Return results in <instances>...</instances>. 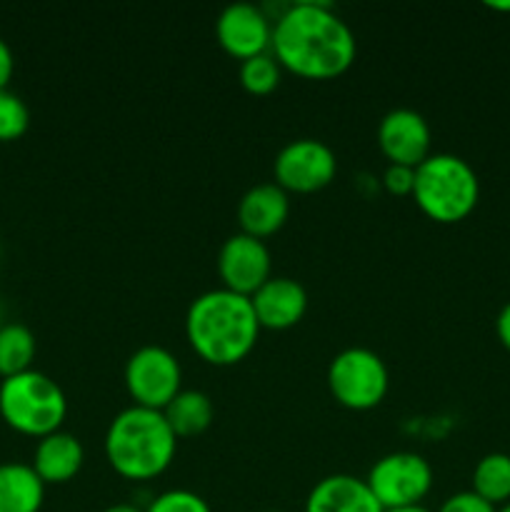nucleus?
<instances>
[{
    "instance_id": "f257e3e1",
    "label": "nucleus",
    "mask_w": 510,
    "mask_h": 512,
    "mask_svg": "<svg viewBox=\"0 0 510 512\" xmlns=\"http://www.w3.org/2000/svg\"><path fill=\"white\" fill-rule=\"evenodd\" d=\"M280 68L308 80H330L353 65L358 43L330 5L300 0L278 15L270 38Z\"/></svg>"
},
{
    "instance_id": "f03ea898",
    "label": "nucleus",
    "mask_w": 510,
    "mask_h": 512,
    "mask_svg": "<svg viewBox=\"0 0 510 512\" xmlns=\"http://www.w3.org/2000/svg\"><path fill=\"white\" fill-rule=\"evenodd\" d=\"M260 335V323L250 298L228 288L198 295L185 315L190 348L210 365H235L248 358Z\"/></svg>"
},
{
    "instance_id": "7ed1b4c3",
    "label": "nucleus",
    "mask_w": 510,
    "mask_h": 512,
    "mask_svg": "<svg viewBox=\"0 0 510 512\" xmlns=\"http://www.w3.org/2000/svg\"><path fill=\"white\" fill-rule=\"evenodd\" d=\"M178 453V438L163 410H120L105 433V458L125 480H153L170 468Z\"/></svg>"
},
{
    "instance_id": "20e7f679",
    "label": "nucleus",
    "mask_w": 510,
    "mask_h": 512,
    "mask_svg": "<svg viewBox=\"0 0 510 512\" xmlns=\"http://www.w3.org/2000/svg\"><path fill=\"white\" fill-rule=\"evenodd\" d=\"M480 198L478 173L453 153H430L415 168L413 200L435 223H458L475 210Z\"/></svg>"
},
{
    "instance_id": "39448f33",
    "label": "nucleus",
    "mask_w": 510,
    "mask_h": 512,
    "mask_svg": "<svg viewBox=\"0 0 510 512\" xmlns=\"http://www.w3.org/2000/svg\"><path fill=\"white\" fill-rule=\"evenodd\" d=\"M68 400L63 388L40 370L10 375L0 383V415L10 428L33 438H45L63 425Z\"/></svg>"
},
{
    "instance_id": "423d86ee",
    "label": "nucleus",
    "mask_w": 510,
    "mask_h": 512,
    "mask_svg": "<svg viewBox=\"0 0 510 512\" xmlns=\"http://www.w3.org/2000/svg\"><path fill=\"white\" fill-rule=\"evenodd\" d=\"M328 388L348 410H370L388 393V368L375 350L345 348L330 360Z\"/></svg>"
},
{
    "instance_id": "0eeeda50",
    "label": "nucleus",
    "mask_w": 510,
    "mask_h": 512,
    "mask_svg": "<svg viewBox=\"0 0 510 512\" xmlns=\"http://www.w3.org/2000/svg\"><path fill=\"white\" fill-rule=\"evenodd\" d=\"M365 483L383 510L423 505V498L433 488V468L423 455L400 450V453L383 455L370 468Z\"/></svg>"
},
{
    "instance_id": "6e6552de",
    "label": "nucleus",
    "mask_w": 510,
    "mask_h": 512,
    "mask_svg": "<svg viewBox=\"0 0 510 512\" xmlns=\"http://www.w3.org/2000/svg\"><path fill=\"white\" fill-rule=\"evenodd\" d=\"M183 370L175 355L160 345H143L125 363V388L135 405L165 410L180 393Z\"/></svg>"
},
{
    "instance_id": "1a4fd4ad",
    "label": "nucleus",
    "mask_w": 510,
    "mask_h": 512,
    "mask_svg": "<svg viewBox=\"0 0 510 512\" xmlns=\"http://www.w3.org/2000/svg\"><path fill=\"white\" fill-rule=\"evenodd\" d=\"M335 173H338V158H335L333 148L315 138L290 140L288 145L280 148L273 163L275 183L285 193L323 190L325 185L333 183Z\"/></svg>"
},
{
    "instance_id": "9d476101",
    "label": "nucleus",
    "mask_w": 510,
    "mask_h": 512,
    "mask_svg": "<svg viewBox=\"0 0 510 512\" xmlns=\"http://www.w3.org/2000/svg\"><path fill=\"white\" fill-rule=\"evenodd\" d=\"M270 270H273L270 250L263 240L253 238V235L235 233L220 245L218 273L220 280H223V288L250 298L273 278Z\"/></svg>"
},
{
    "instance_id": "9b49d317",
    "label": "nucleus",
    "mask_w": 510,
    "mask_h": 512,
    "mask_svg": "<svg viewBox=\"0 0 510 512\" xmlns=\"http://www.w3.org/2000/svg\"><path fill=\"white\" fill-rule=\"evenodd\" d=\"M215 38L225 53L243 63L255 55L268 53L273 25L258 5L233 3L223 8V13L215 20Z\"/></svg>"
},
{
    "instance_id": "f8f14e48",
    "label": "nucleus",
    "mask_w": 510,
    "mask_h": 512,
    "mask_svg": "<svg viewBox=\"0 0 510 512\" xmlns=\"http://www.w3.org/2000/svg\"><path fill=\"white\" fill-rule=\"evenodd\" d=\"M378 145L390 163L418 168L430 155V125L418 110L395 108L378 125Z\"/></svg>"
},
{
    "instance_id": "ddd939ff",
    "label": "nucleus",
    "mask_w": 510,
    "mask_h": 512,
    "mask_svg": "<svg viewBox=\"0 0 510 512\" xmlns=\"http://www.w3.org/2000/svg\"><path fill=\"white\" fill-rule=\"evenodd\" d=\"M260 328L288 330L303 320L308 310V293L293 278H270L255 295H250Z\"/></svg>"
},
{
    "instance_id": "4468645a",
    "label": "nucleus",
    "mask_w": 510,
    "mask_h": 512,
    "mask_svg": "<svg viewBox=\"0 0 510 512\" xmlns=\"http://www.w3.org/2000/svg\"><path fill=\"white\" fill-rule=\"evenodd\" d=\"M290 215V198L278 183H258L238 203L240 233L263 240L275 235Z\"/></svg>"
},
{
    "instance_id": "2eb2a0df",
    "label": "nucleus",
    "mask_w": 510,
    "mask_h": 512,
    "mask_svg": "<svg viewBox=\"0 0 510 512\" xmlns=\"http://www.w3.org/2000/svg\"><path fill=\"white\" fill-rule=\"evenodd\" d=\"M305 512H385L363 478L335 473L318 480L305 498Z\"/></svg>"
},
{
    "instance_id": "dca6fc26",
    "label": "nucleus",
    "mask_w": 510,
    "mask_h": 512,
    "mask_svg": "<svg viewBox=\"0 0 510 512\" xmlns=\"http://www.w3.org/2000/svg\"><path fill=\"white\" fill-rule=\"evenodd\" d=\"M85 460V450L73 433L55 430L38 440L33 453V470L40 475L45 485L68 483L80 473Z\"/></svg>"
},
{
    "instance_id": "f3484780",
    "label": "nucleus",
    "mask_w": 510,
    "mask_h": 512,
    "mask_svg": "<svg viewBox=\"0 0 510 512\" xmlns=\"http://www.w3.org/2000/svg\"><path fill=\"white\" fill-rule=\"evenodd\" d=\"M45 483L33 465L0 463V512H40Z\"/></svg>"
},
{
    "instance_id": "a211bd4d",
    "label": "nucleus",
    "mask_w": 510,
    "mask_h": 512,
    "mask_svg": "<svg viewBox=\"0 0 510 512\" xmlns=\"http://www.w3.org/2000/svg\"><path fill=\"white\" fill-rule=\"evenodd\" d=\"M175 438H195L205 433L215 418L213 400L203 390H180L163 410Z\"/></svg>"
},
{
    "instance_id": "6ab92c4d",
    "label": "nucleus",
    "mask_w": 510,
    "mask_h": 512,
    "mask_svg": "<svg viewBox=\"0 0 510 512\" xmlns=\"http://www.w3.org/2000/svg\"><path fill=\"white\" fill-rule=\"evenodd\" d=\"M473 493L493 508L510 503V455L490 453L473 470Z\"/></svg>"
},
{
    "instance_id": "aec40b11",
    "label": "nucleus",
    "mask_w": 510,
    "mask_h": 512,
    "mask_svg": "<svg viewBox=\"0 0 510 512\" xmlns=\"http://www.w3.org/2000/svg\"><path fill=\"white\" fill-rule=\"evenodd\" d=\"M35 358V335L23 323L0 325V375L10 378L30 370Z\"/></svg>"
},
{
    "instance_id": "412c9836",
    "label": "nucleus",
    "mask_w": 510,
    "mask_h": 512,
    "mask_svg": "<svg viewBox=\"0 0 510 512\" xmlns=\"http://www.w3.org/2000/svg\"><path fill=\"white\" fill-rule=\"evenodd\" d=\"M240 83L248 93L268 95L280 83V63L273 53H260L240 63Z\"/></svg>"
},
{
    "instance_id": "4be33fe9",
    "label": "nucleus",
    "mask_w": 510,
    "mask_h": 512,
    "mask_svg": "<svg viewBox=\"0 0 510 512\" xmlns=\"http://www.w3.org/2000/svg\"><path fill=\"white\" fill-rule=\"evenodd\" d=\"M30 110L18 93L0 88V140H15L28 130Z\"/></svg>"
},
{
    "instance_id": "5701e85b",
    "label": "nucleus",
    "mask_w": 510,
    "mask_h": 512,
    "mask_svg": "<svg viewBox=\"0 0 510 512\" xmlns=\"http://www.w3.org/2000/svg\"><path fill=\"white\" fill-rule=\"evenodd\" d=\"M145 512H213L208 500L200 498L193 490H165L153 503L145 508Z\"/></svg>"
},
{
    "instance_id": "b1692460",
    "label": "nucleus",
    "mask_w": 510,
    "mask_h": 512,
    "mask_svg": "<svg viewBox=\"0 0 510 512\" xmlns=\"http://www.w3.org/2000/svg\"><path fill=\"white\" fill-rule=\"evenodd\" d=\"M383 185L393 195H413L415 185V168L410 165L390 163L383 173Z\"/></svg>"
},
{
    "instance_id": "393cba45",
    "label": "nucleus",
    "mask_w": 510,
    "mask_h": 512,
    "mask_svg": "<svg viewBox=\"0 0 510 512\" xmlns=\"http://www.w3.org/2000/svg\"><path fill=\"white\" fill-rule=\"evenodd\" d=\"M438 512H498L490 503H485L483 498L473 493V490H465V493H455L440 505Z\"/></svg>"
},
{
    "instance_id": "a878e982",
    "label": "nucleus",
    "mask_w": 510,
    "mask_h": 512,
    "mask_svg": "<svg viewBox=\"0 0 510 512\" xmlns=\"http://www.w3.org/2000/svg\"><path fill=\"white\" fill-rule=\"evenodd\" d=\"M13 70H15L13 50H10V45L0 38V88H8L10 78H13Z\"/></svg>"
},
{
    "instance_id": "bb28decb",
    "label": "nucleus",
    "mask_w": 510,
    "mask_h": 512,
    "mask_svg": "<svg viewBox=\"0 0 510 512\" xmlns=\"http://www.w3.org/2000/svg\"><path fill=\"white\" fill-rule=\"evenodd\" d=\"M495 333H498V340L503 343V348L510 350V303H505L503 310L498 313V320H495Z\"/></svg>"
},
{
    "instance_id": "cd10ccee",
    "label": "nucleus",
    "mask_w": 510,
    "mask_h": 512,
    "mask_svg": "<svg viewBox=\"0 0 510 512\" xmlns=\"http://www.w3.org/2000/svg\"><path fill=\"white\" fill-rule=\"evenodd\" d=\"M103 512H145V510H140L138 505L133 503H115V505H108Z\"/></svg>"
},
{
    "instance_id": "c85d7f7f",
    "label": "nucleus",
    "mask_w": 510,
    "mask_h": 512,
    "mask_svg": "<svg viewBox=\"0 0 510 512\" xmlns=\"http://www.w3.org/2000/svg\"><path fill=\"white\" fill-rule=\"evenodd\" d=\"M385 512H430L425 505H408V508H395V510H385Z\"/></svg>"
},
{
    "instance_id": "c756f323",
    "label": "nucleus",
    "mask_w": 510,
    "mask_h": 512,
    "mask_svg": "<svg viewBox=\"0 0 510 512\" xmlns=\"http://www.w3.org/2000/svg\"><path fill=\"white\" fill-rule=\"evenodd\" d=\"M488 8H493V10H510V3H488Z\"/></svg>"
},
{
    "instance_id": "7c9ffc66",
    "label": "nucleus",
    "mask_w": 510,
    "mask_h": 512,
    "mask_svg": "<svg viewBox=\"0 0 510 512\" xmlns=\"http://www.w3.org/2000/svg\"><path fill=\"white\" fill-rule=\"evenodd\" d=\"M498 512H510V503H505V505H500V508H498Z\"/></svg>"
},
{
    "instance_id": "2f4dec72",
    "label": "nucleus",
    "mask_w": 510,
    "mask_h": 512,
    "mask_svg": "<svg viewBox=\"0 0 510 512\" xmlns=\"http://www.w3.org/2000/svg\"><path fill=\"white\" fill-rule=\"evenodd\" d=\"M0 325H3V305H0Z\"/></svg>"
},
{
    "instance_id": "473e14b6",
    "label": "nucleus",
    "mask_w": 510,
    "mask_h": 512,
    "mask_svg": "<svg viewBox=\"0 0 510 512\" xmlns=\"http://www.w3.org/2000/svg\"><path fill=\"white\" fill-rule=\"evenodd\" d=\"M265 512H280V510H265Z\"/></svg>"
}]
</instances>
